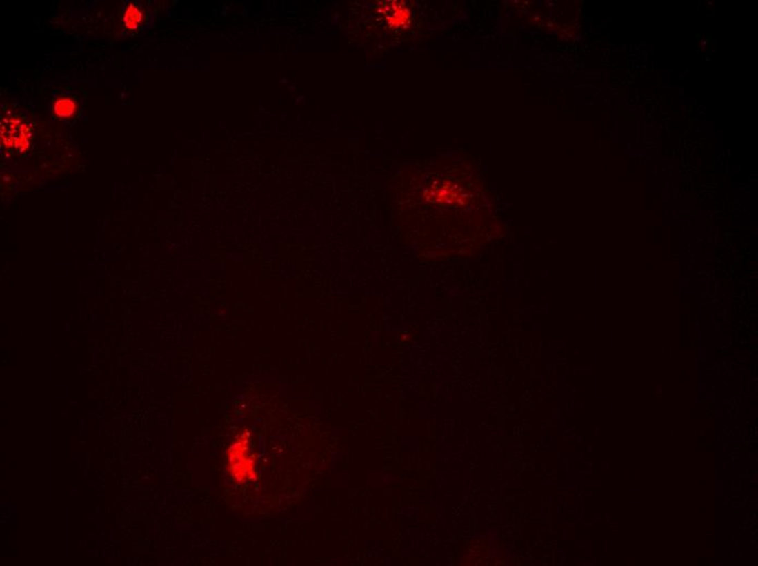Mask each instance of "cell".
Instances as JSON below:
<instances>
[{
  "label": "cell",
  "mask_w": 758,
  "mask_h": 566,
  "mask_svg": "<svg viewBox=\"0 0 758 566\" xmlns=\"http://www.w3.org/2000/svg\"><path fill=\"white\" fill-rule=\"evenodd\" d=\"M142 11L137 8V6L130 3L123 13V23L126 28L130 30L137 29L142 22Z\"/></svg>",
  "instance_id": "3957f363"
},
{
  "label": "cell",
  "mask_w": 758,
  "mask_h": 566,
  "mask_svg": "<svg viewBox=\"0 0 758 566\" xmlns=\"http://www.w3.org/2000/svg\"><path fill=\"white\" fill-rule=\"evenodd\" d=\"M77 105L73 99L69 97L57 99L54 103V112L60 118H68L74 114Z\"/></svg>",
  "instance_id": "277c9868"
},
{
  "label": "cell",
  "mask_w": 758,
  "mask_h": 566,
  "mask_svg": "<svg viewBox=\"0 0 758 566\" xmlns=\"http://www.w3.org/2000/svg\"><path fill=\"white\" fill-rule=\"evenodd\" d=\"M32 139L29 125L20 117H3L1 121V142L6 148L24 152Z\"/></svg>",
  "instance_id": "7a4b0ae2"
},
{
  "label": "cell",
  "mask_w": 758,
  "mask_h": 566,
  "mask_svg": "<svg viewBox=\"0 0 758 566\" xmlns=\"http://www.w3.org/2000/svg\"><path fill=\"white\" fill-rule=\"evenodd\" d=\"M257 460L252 453L251 443L248 438L240 436L228 450V468L231 477L239 485L255 481Z\"/></svg>",
  "instance_id": "6da1fadb"
}]
</instances>
